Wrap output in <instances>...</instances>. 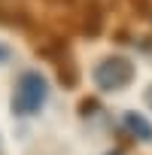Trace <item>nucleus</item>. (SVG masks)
<instances>
[{"label":"nucleus","mask_w":152,"mask_h":155,"mask_svg":"<svg viewBox=\"0 0 152 155\" xmlns=\"http://www.w3.org/2000/svg\"><path fill=\"white\" fill-rule=\"evenodd\" d=\"M143 97H146V104H149V107H152V85H149V88H146V91H143Z\"/></svg>","instance_id":"6"},{"label":"nucleus","mask_w":152,"mask_h":155,"mask_svg":"<svg viewBox=\"0 0 152 155\" xmlns=\"http://www.w3.org/2000/svg\"><path fill=\"white\" fill-rule=\"evenodd\" d=\"M12 55H9V46H0V64H6Z\"/></svg>","instance_id":"5"},{"label":"nucleus","mask_w":152,"mask_h":155,"mask_svg":"<svg viewBox=\"0 0 152 155\" xmlns=\"http://www.w3.org/2000/svg\"><path fill=\"white\" fill-rule=\"evenodd\" d=\"M46 94H49L46 76L37 73V70H28V73L18 76V82H15V91H12V110H15L18 116H34V113L43 110Z\"/></svg>","instance_id":"1"},{"label":"nucleus","mask_w":152,"mask_h":155,"mask_svg":"<svg viewBox=\"0 0 152 155\" xmlns=\"http://www.w3.org/2000/svg\"><path fill=\"white\" fill-rule=\"evenodd\" d=\"M149 18H152V9H149Z\"/></svg>","instance_id":"7"},{"label":"nucleus","mask_w":152,"mask_h":155,"mask_svg":"<svg viewBox=\"0 0 152 155\" xmlns=\"http://www.w3.org/2000/svg\"><path fill=\"white\" fill-rule=\"evenodd\" d=\"M125 128L134 137H140V140H152V125L143 116H137V113H125Z\"/></svg>","instance_id":"4"},{"label":"nucleus","mask_w":152,"mask_h":155,"mask_svg":"<svg viewBox=\"0 0 152 155\" xmlns=\"http://www.w3.org/2000/svg\"><path fill=\"white\" fill-rule=\"evenodd\" d=\"M82 31H85V37H97L104 31V12H101L97 3H85L82 6Z\"/></svg>","instance_id":"3"},{"label":"nucleus","mask_w":152,"mask_h":155,"mask_svg":"<svg viewBox=\"0 0 152 155\" xmlns=\"http://www.w3.org/2000/svg\"><path fill=\"white\" fill-rule=\"evenodd\" d=\"M134 79V61L125 55H110L101 64H94V85L101 91H119L131 85Z\"/></svg>","instance_id":"2"},{"label":"nucleus","mask_w":152,"mask_h":155,"mask_svg":"<svg viewBox=\"0 0 152 155\" xmlns=\"http://www.w3.org/2000/svg\"><path fill=\"white\" fill-rule=\"evenodd\" d=\"M0 155H3V152H0Z\"/></svg>","instance_id":"8"}]
</instances>
